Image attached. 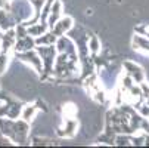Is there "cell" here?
I'll return each mask as SVG.
<instances>
[{
  "instance_id": "2",
  "label": "cell",
  "mask_w": 149,
  "mask_h": 148,
  "mask_svg": "<svg viewBox=\"0 0 149 148\" xmlns=\"http://www.w3.org/2000/svg\"><path fill=\"white\" fill-rule=\"evenodd\" d=\"M80 71V61L70 58L65 53H58L53 67V77L58 79H70Z\"/></svg>"
},
{
  "instance_id": "1",
  "label": "cell",
  "mask_w": 149,
  "mask_h": 148,
  "mask_svg": "<svg viewBox=\"0 0 149 148\" xmlns=\"http://www.w3.org/2000/svg\"><path fill=\"white\" fill-rule=\"evenodd\" d=\"M0 133L6 136L13 145L30 144V123L25 120L0 117Z\"/></svg>"
},
{
  "instance_id": "12",
  "label": "cell",
  "mask_w": 149,
  "mask_h": 148,
  "mask_svg": "<svg viewBox=\"0 0 149 148\" xmlns=\"http://www.w3.org/2000/svg\"><path fill=\"white\" fill-rule=\"evenodd\" d=\"M62 11H63L62 2H61V0H53V2H52V6H50L49 16H47V25H49V30L55 25V22L62 16Z\"/></svg>"
},
{
  "instance_id": "19",
  "label": "cell",
  "mask_w": 149,
  "mask_h": 148,
  "mask_svg": "<svg viewBox=\"0 0 149 148\" xmlns=\"http://www.w3.org/2000/svg\"><path fill=\"white\" fill-rule=\"evenodd\" d=\"M114 145H118V147L132 145V136L129 133H117L114 139Z\"/></svg>"
},
{
  "instance_id": "9",
  "label": "cell",
  "mask_w": 149,
  "mask_h": 148,
  "mask_svg": "<svg viewBox=\"0 0 149 148\" xmlns=\"http://www.w3.org/2000/svg\"><path fill=\"white\" fill-rule=\"evenodd\" d=\"M78 130V120L75 117H65L63 124L58 129V135L61 138H72Z\"/></svg>"
},
{
  "instance_id": "21",
  "label": "cell",
  "mask_w": 149,
  "mask_h": 148,
  "mask_svg": "<svg viewBox=\"0 0 149 148\" xmlns=\"http://www.w3.org/2000/svg\"><path fill=\"white\" fill-rule=\"evenodd\" d=\"M9 2L10 0H0V8L2 9H9Z\"/></svg>"
},
{
  "instance_id": "3",
  "label": "cell",
  "mask_w": 149,
  "mask_h": 148,
  "mask_svg": "<svg viewBox=\"0 0 149 148\" xmlns=\"http://www.w3.org/2000/svg\"><path fill=\"white\" fill-rule=\"evenodd\" d=\"M36 51H37V53L40 55L41 64H43V71H41V74H40V79H41V80H49V79L53 76L55 59H56V55H58L56 46H55V45H52V46H41V45H37V46H36Z\"/></svg>"
},
{
  "instance_id": "10",
  "label": "cell",
  "mask_w": 149,
  "mask_h": 148,
  "mask_svg": "<svg viewBox=\"0 0 149 148\" xmlns=\"http://www.w3.org/2000/svg\"><path fill=\"white\" fill-rule=\"evenodd\" d=\"M124 70H125V74L130 76L133 79V81L137 83V84L145 80V71L142 70V67L134 64V62H132V61H125L124 62Z\"/></svg>"
},
{
  "instance_id": "20",
  "label": "cell",
  "mask_w": 149,
  "mask_h": 148,
  "mask_svg": "<svg viewBox=\"0 0 149 148\" xmlns=\"http://www.w3.org/2000/svg\"><path fill=\"white\" fill-rule=\"evenodd\" d=\"M8 64H9V53L8 52H0V76L6 71Z\"/></svg>"
},
{
  "instance_id": "8",
  "label": "cell",
  "mask_w": 149,
  "mask_h": 148,
  "mask_svg": "<svg viewBox=\"0 0 149 148\" xmlns=\"http://www.w3.org/2000/svg\"><path fill=\"white\" fill-rule=\"evenodd\" d=\"M72 27H74V19L71 18V16H68V15H65V16H61L56 22H55V25L50 28V31L56 36V37H61V36H65V34H68L71 30H72Z\"/></svg>"
},
{
  "instance_id": "16",
  "label": "cell",
  "mask_w": 149,
  "mask_h": 148,
  "mask_svg": "<svg viewBox=\"0 0 149 148\" xmlns=\"http://www.w3.org/2000/svg\"><path fill=\"white\" fill-rule=\"evenodd\" d=\"M47 30H49L47 22H41V21H38V22L31 24V25H28V27H27L28 34H30V36H33L34 39H36V37H38V36H41L43 33H46Z\"/></svg>"
},
{
  "instance_id": "18",
  "label": "cell",
  "mask_w": 149,
  "mask_h": 148,
  "mask_svg": "<svg viewBox=\"0 0 149 148\" xmlns=\"http://www.w3.org/2000/svg\"><path fill=\"white\" fill-rule=\"evenodd\" d=\"M87 49L92 56H97V53L100 52V41H99L97 36L87 37Z\"/></svg>"
},
{
  "instance_id": "15",
  "label": "cell",
  "mask_w": 149,
  "mask_h": 148,
  "mask_svg": "<svg viewBox=\"0 0 149 148\" xmlns=\"http://www.w3.org/2000/svg\"><path fill=\"white\" fill-rule=\"evenodd\" d=\"M34 40H36V46H37V45H41V46H52V45L56 43L58 37H56L50 30H47L46 33H43L41 36L36 37Z\"/></svg>"
},
{
  "instance_id": "14",
  "label": "cell",
  "mask_w": 149,
  "mask_h": 148,
  "mask_svg": "<svg viewBox=\"0 0 149 148\" xmlns=\"http://www.w3.org/2000/svg\"><path fill=\"white\" fill-rule=\"evenodd\" d=\"M38 104H40V102H36V104H28V105H25V107H22V111H21V119L30 123V121L36 117L37 111L40 110Z\"/></svg>"
},
{
  "instance_id": "4",
  "label": "cell",
  "mask_w": 149,
  "mask_h": 148,
  "mask_svg": "<svg viewBox=\"0 0 149 148\" xmlns=\"http://www.w3.org/2000/svg\"><path fill=\"white\" fill-rule=\"evenodd\" d=\"M10 15L13 16L15 22H25L33 15V6L30 0H10L9 2V9Z\"/></svg>"
},
{
  "instance_id": "23",
  "label": "cell",
  "mask_w": 149,
  "mask_h": 148,
  "mask_svg": "<svg viewBox=\"0 0 149 148\" xmlns=\"http://www.w3.org/2000/svg\"><path fill=\"white\" fill-rule=\"evenodd\" d=\"M0 136H2V133H0Z\"/></svg>"
},
{
  "instance_id": "13",
  "label": "cell",
  "mask_w": 149,
  "mask_h": 148,
  "mask_svg": "<svg viewBox=\"0 0 149 148\" xmlns=\"http://www.w3.org/2000/svg\"><path fill=\"white\" fill-rule=\"evenodd\" d=\"M15 19L10 15V12L8 9H2L0 8V31H6L15 27Z\"/></svg>"
},
{
  "instance_id": "22",
  "label": "cell",
  "mask_w": 149,
  "mask_h": 148,
  "mask_svg": "<svg viewBox=\"0 0 149 148\" xmlns=\"http://www.w3.org/2000/svg\"><path fill=\"white\" fill-rule=\"evenodd\" d=\"M146 104H148V105H149V96H148V98H146Z\"/></svg>"
},
{
  "instance_id": "7",
  "label": "cell",
  "mask_w": 149,
  "mask_h": 148,
  "mask_svg": "<svg viewBox=\"0 0 149 148\" xmlns=\"http://www.w3.org/2000/svg\"><path fill=\"white\" fill-rule=\"evenodd\" d=\"M55 46H56V51H58V53H65V55H68L70 58L78 59L77 45H75V41H74V40H72V39L68 36V34L58 37V40H56ZM78 61H80V59H78Z\"/></svg>"
},
{
  "instance_id": "5",
  "label": "cell",
  "mask_w": 149,
  "mask_h": 148,
  "mask_svg": "<svg viewBox=\"0 0 149 148\" xmlns=\"http://www.w3.org/2000/svg\"><path fill=\"white\" fill-rule=\"evenodd\" d=\"M84 88H86L87 93L90 95V98H92L93 101H96V102H99V104H103V102H105L106 95H105V92H103V89H102V84L99 83L97 76H96L95 73L89 74L87 77H84Z\"/></svg>"
},
{
  "instance_id": "11",
  "label": "cell",
  "mask_w": 149,
  "mask_h": 148,
  "mask_svg": "<svg viewBox=\"0 0 149 148\" xmlns=\"http://www.w3.org/2000/svg\"><path fill=\"white\" fill-rule=\"evenodd\" d=\"M36 48V40L33 36L27 34L21 39H16L15 45H13V51L12 52H24V51H30Z\"/></svg>"
},
{
  "instance_id": "6",
  "label": "cell",
  "mask_w": 149,
  "mask_h": 148,
  "mask_svg": "<svg viewBox=\"0 0 149 148\" xmlns=\"http://www.w3.org/2000/svg\"><path fill=\"white\" fill-rule=\"evenodd\" d=\"M13 55L21 62H24V64H28L30 67H33L34 71L38 76L41 74V71H43V64H41V58L37 53L36 48L34 49H30V51H24V52H13Z\"/></svg>"
},
{
  "instance_id": "17",
  "label": "cell",
  "mask_w": 149,
  "mask_h": 148,
  "mask_svg": "<svg viewBox=\"0 0 149 148\" xmlns=\"http://www.w3.org/2000/svg\"><path fill=\"white\" fill-rule=\"evenodd\" d=\"M132 45H133V48H134V49L149 53V39H146V37L140 36V34H136V36L133 37Z\"/></svg>"
}]
</instances>
